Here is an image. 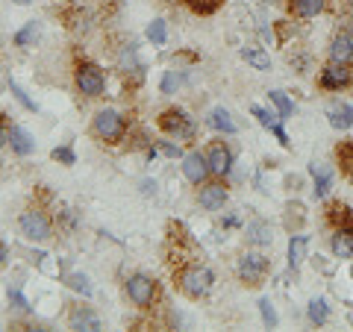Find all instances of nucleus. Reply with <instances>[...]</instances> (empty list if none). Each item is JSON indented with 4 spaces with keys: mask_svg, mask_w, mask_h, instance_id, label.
<instances>
[{
    "mask_svg": "<svg viewBox=\"0 0 353 332\" xmlns=\"http://www.w3.org/2000/svg\"><path fill=\"white\" fill-rule=\"evenodd\" d=\"M306 315H309V320H312L315 326L327 324V318H330V306H327V300H324V297H312V300H309Z\"/></svg>",
    "mask_w": 353,
    "mask_h": 332,
    "instance_id": "obj_25",
    "label": "nucleus"
},
{
    "mask_svg": "<svg viewBox=\"0 0 353 332\" xmlns=\"http://www.w3.org/2000/svg\"><path fill=\"white\" fill-rule=\"evenodd\" d=\"M212 282H215V273L203 268V264H192L180 273V289L189 294V297H206L212 291Z\"/></svg>",
    "mask_w": 353,
    "mask_h": 332,
    "instance_id": "obj_1",
    "label": "nucleus"
},
{
    "mask_svg": "<svg viewBox=\"0 0 353 332\" xmlns=\"http://www.w3.org/2000/svg\"><path fill=\"white\" fill-rule=\"evenodd\" d=\"M65 282H68L74 291H80L83 297L92 294V282H88V276H85V273H68V276H65Z\"/></svg>",
    "mask_w": 353,
    "mask_h": 332,
    "instance_id": "obj_30",
    "label": "nucleus"
},
{
    "mask_svg": "<svg viewBox=\"0 0 353 332\" xmlns=\"http://www.w3.org/2000/svg\"><path fill=\"white\" fill-rule=\"evenodd\" d=\"M12 94L18 97V103L24 106V109H30V112H36V101H30V94L24 92V88H21L18 83H12Z\"/></svg>",
    "mask_w": 353,
    "mask_h": 332,
    "instance_id": "obj_34",
    "label": "nucleus"
},
{
    "mask_svg": "<svg viewBox=\"0 0 353 332\" xmlns=\"http://www.w3.org/2000/svg\"><path fill=\"white\" fill-rule=\"evenodd\" d=\"M50 156L57 159V162H62V165H74V162H77V156H74L71 147H57V150L50 153Z\"/></svg>",
    "mask_w": 353,
    "mask_h": 332,
    "instance_id": "obj_35",
    "label": "nucleus"
},
{
    "mask_svg": "<svg viewBox=\"0 0 353 332\" xmlns=\"http://www.w3.org/2000/svg\"><path fill=\"white\" fill-rule=\"evenodd\" d=\"M330 62H339V65H353V30H339L333 41H330V50H327Z\"/></svg>",
    "mask_w": 353,
    "mask_h": 332,
    "instance_id": "obj_9",
    "label": "nucleus"
},
{
    "mask_svg": "<svg viewBox=\"0 0 353 332\" xmlns=\"http://www.w3.org/2000/svg\"><path fill=\"white\" fill-rule=\"evenodd\" d=\"M294 18H318L327 9V0H289Z\"/></svg>",
    "mask_w": 353,
    "mask_h": 332,
    "instance_id": "obj_16",
    "label": "nucleus"
},
{
    "mask_svg": "<svg viewBox=\"0 0 353 332\" xmlns=\"http://www.w3.org/2000/svg\"><path fill=\"white\" fill-rule=\"evenodd\" d=\"M9 145H12V150L18 153V156H30L32 153V138H30V132L24 127H12L9 129Z\"/></svg>",
    "mask_w": 353,
    "mask_h": 332,
    "instance_id": "obj_18",
    "label": "nucleus"
},
{
    "mask_svg": "<svg viewBox=\"0 0 353 332\" xmlns=\"http://www.w3.org/2000/svg\"><path fill=\"white\" fill-rule=\"evenodd\" d=\"M3 262H6V245L0 241V264H3Z\"/></svg>",
    "mask_w": 353,
    "mask_h": 332,
    "instance_id": "obj_40",
    "label": "nucleus"
},
{
    "mask_svg": "<svg viewBox=\"0 0 353 332\" xmlns=\"http://www.w3.org/2000/svg\"><path fill=\"white\" fill-rule=\"evenodd\" d=\"M306 236H292V241H289V268L292 271H297L303 264V259H306Z\"/></svg>",
    "mask_w": 353,
    "mask_h": 332,
    "instance_id": "obj_24",
    "label": "nucleus"
},
{
    "mask_svg": "<svg viewBox=\"0 0 353 332\" xmlns=\"http://www.w3.org/2000/svg\"><path fill=\"white\" fill-rule=\"evenodd\" d=\"M148 39L153 44H165V39H168V30H165V21L162 18H153L148 24Z\"/></svg>",
    "mask_w": 353,
    "mask_h": 332,
    "instance_id": "obj_29",
    "label": "nucleus"
},
{
    "mask_svg": "<svg viewBox=\"0 0 353 332\" xmlns=\"http://www.w3.org/2000/svg\"><path fill=\"white\" fill-rule=\"evenodd\" d=\"M265 3H271V6H283V3H289V0H265Z\"/></svg>",
    "mask_w": 353,
    "mask_h": 332,
    "instance_id": "obj_41",
    "label": "nucleus"
},
{
    "mask_svg": "<svg viewBox=\"0 0 353 332\" xmlns=\"http://www.w3.org/2000/svg\"><path fill=\"white\" fill-rule=\"evenodd\" d=\"M159 127L174 138H194V121L183 109H165L159 115Z\"/></svg>",
    "mask_w": 353,
    "mask_h": 332,
    "instance_id": "obj_3",
    "label": "nucleus"
},
{
    "mask_svg": "<svg viewBox=\"0 0 353 332\" xmlns=\"http://www.w3.org/2000/svg\"><path fill=\"white\" fill-rule=\"evenodd\" d=\"M350 3H353V0H350Z\"/></svg>",
    "mask_w": 353,
    "mask_h": 332,
    "instance_id": "obj_44",
    "label": "nucleus"
},
{
    "mask_svg": "<svg viewBox=\"0 0 353 332\" xmlns=\"http://www.w3.org/2000/svg\"><path fill=\"white\" fill-rule=\"evenodd\" d=\"M318 83L327 92H345V88L353 85V65H339V62H327L321 68V76Z\"/></svg>",
    "mask_w": 353,
    "mask_h": 332,
    "instance_id": "obj_2",
    "label": "nucleus"
},
{
    "mask_svg": "<svg viewBox=\"0 0 353 332\" xmlns=\"http://www.w3.org/2000/svg\"><path fill=\"white\" fill-rule=\"evenodd\" d=\"M121 68H124V71H139V65H136V53H132V44H130V50L121 53Z\"/></svg>",
    "mask_w": 353,
    "mask_h": 332,
    "instance_id": "obj_38",
    "label": "nucleus"
},
{
    "mask_svg": "<svg viewBox=\"0 0 353 332\" xmlns=\"http://www.w3.org/2000/svg\"><path fill=\"white\" fill-rule=\"evenodd\" d=\"M9 303H12L18 312H30V303L24 300V294H21L18 289H9Z\"/></svg>",
    "mask_w": 353,
    "mask_h": 332,
    "instance_id": "obj_36",
    "label": "nucleus"
},
{
    "mask_svg": "<svg viewBox=\"0 0 353 332\" xmlns=\"http://www.w3.org/2000/svg\"><path fill=\"white\" fill-rule=\"evenodd\" d=\"M165 3H176V0H165Z\"/></svg>",
    "mask_w": 353,
    "mask_h": 332,
    "instance_id": "obj_43",
    "label": "nucleus"
},
{
    "mask_svg": "<svg viewBox=\"0 0 353 332\" xmlns=\"http://www.w3.org/2000/svg\"><path fill=\"white\" fill-rule=\"evenodd\" d=\"M336 162H339L341 174L353 180V138L339 141V145H336Z\"/></svg>",
    "mask_w": 353,
    "mask_h": 332,
    "instance_id": "obj_21",
    "label": "nucleus"
},
{
    "mask_svg": "<svg viewBox=\"0 0 353 332\" xmlns=\"http://www.w3.org/2000/svg\"><path fill=\"white\" fill-rule=\"evenodd\" d=\"M327 118H330V127L345 132L353 127V106L350 103H333L327 109Z\"/></svg>",
    "mask_w": 353,
    "mask_h": 332,
    "instance_id": "obj_15",
    "label": "nucleus"
},
{
    "mask_svg": "<svg viewBox=\"0 0 353 332\" xmlns=\"http://www.w3.org/2000/svg\"><path fill=\"white\" fill-rule=\"evenodd\" d=\"M209 127H215L218 132L233 136V132H236V121H233V115H230L224 106H215L212 112H209Z\"/></svg>",
    "mask_w": 353,
    "mask_h": 332,
    "instance_id": "obj_19",
    "label": "nucleus"
},
{
    "mask_svg": "<svg viewBox=\"0 0 353 332\" xmlns=\"http://www.w3.org/2000/svg\"><path fill=\"white\" fill-rule=\"evenodd\" d=\"M127 294H130V300L136 306L148 309L153 300H157V282H153L150 276H145V273H136V276H130L127 280Z\"/></svg>",
    "mask_w": 353,
    "mask_h": 332,
    "instance_id": "obj_6",
    "label": "nucleus"
},
{
    "mask_svg": "<svg viewBox=\"0 0 353 332\" xmlns=\"http://www.w3.org/2000/svg\"><path fill=\"white\" fill-rule=\"evenodd\" d=\"M327 220L333 224V229L341 227V224H350V220H353L350 206H347V203H341V200H333V203L327 206Z\"/></svg>",
    "mask_w": 353,
    "mask_h": 332,
    "instance_id": "obj_23",
    "label": "nucleus"
},
{
    "mask_svg": "<svg viewBox=\"0 0 353 332\" xmlns=\"http://www.w3.org/2000/svg\"><path fill=\"white\" fill-rule=\"evenodd\" d=\"M241 59H245L248 65H253L256 71H268L271 68V56L262 48H256V44H248V48H241Z\"/></svg>",
    "mask_w": 353,
    "mask_h": 332,
    "instance_id": "obj_20",
    "label": "nucleus"
},
{
    "mask_svg": "<svg viewBox=\"0 0 353 332\" xmlns=\"http://www.w3.org/2000/svg\"><path fill=\"white\" fill-rule=\"evenodd\" d=\"M268 101H271L274 106H277V112H280V118H283V121L294 115V103L289 101V97H285V92H280V88H274V92L268 94Z\"/></svg>",
    "mask_w": 353,
    "mask_h": 332,
    "instance_id": "obj_26",
    "label": "nucleus"
},
{
    "mask_svg": "<svg viewBox=\"0 0 353 332\" xmlns=\"http://www.w3.org/2000/svg\"><path fill=\"white\" fill-rule=\"evenodd\" d=\"M71 329H101V318H97L92 309L80 306L77 312L71 315Z\"/></svg>",
    "mask_w": 353,
    "mask_h": 332,
    "instance_id": "obj_22",
    "label": "nucleus"
},
{
    "mask_svg": "<svg viewBox=\"0 0 353 332\" xmlns=\"http://www.w3.org/2000/svg\"><path fill=\"white\" fill-rule=\"evenodd\" d=\"M183 174H185V180H189V183L203 185V183H206V176L212 174L206 153H189V156L183 159Z\"/></svg>",
    "mask_w": 353,
    "mask_h": 332,
    "instance_id": "obj_11",
    "label": "nucleus"
},
{
    "mask_svg": "<svg viewBox=\"0 0 353 332\" xmlns=\"http://www.w3.org/2000/svg\"><path fill=\"white\" fill-rule=\"evenodd\" d=\"M330 250H333V256H339V259H353V220L333 229V236H330Z\"/></svg>",
    "mask_w": 353,
    "mask_h": 332,
    "instance_id": "obj_12",
    "label": "nucleus"
},
{
    "mask_svg": "<svg viewBox=\"0 0 353 332\" xmlns=\"http://www.w3.org/2000/svg\"><path fill=\"white\" fill-rule=\"evenodd\" d=\"M157 150H159V153H165V156H171V159H176V156H183V150H180V145H174V141H159V145H157Z\"/></svg>",
    "mask_w": 353,
    "mask_h": 332,
    "instance_id": "obj_37",
    "label": "nucleus"
},
{
    "mask_svg": "<svg viewBox=\"0 0 353 332\" xmlns=\"http://www.w3.org/2000/svg\"><path fill=\"white\" fill-rule=\"evenodd\" d=\"M94 132L103 141H118L124 136V118H121L115 109H101V112L94 115Z\"/></svg>",
    "mask_w": 353,
    "mask_h": 332,
    "instance_id": "obj_7",
    "label": "nucleus"
},
{
    "mask_svg": "<svg viewBox=\"0 0 353 332\" xmlns=\"http://www.w3.org/2000/svg\"><path fill=\"white\" fill-rule=\"evenodd\" d=\"M183 83H185V71L171 68V71H165V76H162V92H165V94H174Z\"/></svg>",
    "mask_w": 353,
    "mask_h": 332,
    "instance_id": "obj_27",
    "label": "nucleus"
},
{
    "mask_svg": "<svg viewBox=\"0 0 353 332\" xmlns=\"http://www.w3.org/2000/svg\"><path fill=\"white\" fill-rule=\"evenodd\" d=\"M265 273H268V259L262 253H245L239 259V280L245 285H259L265 280Z\"/></svg>",
    "mask_w": 353,
    "mask_h": 332,
    "instance_id": "obj_5",
    "label": "nucleus"
},
{
    "mask_svg": "<svg viewBox=\"0 0 353 332\" xmlns=\"http://www.w3.org/2000/svg\"><path fill=\"white\" fill-rule=\"evenodd\" d=\"M9 145V127H6V115H0V147Z\"/></svg>",
    "mask_w": 353,
    "mask_h": 332,
    "instance_id": "obj_39",
    "label": "nucleus"
},
{
    "mask_svg": "<svg viewBox=\"0 0 353 332\" xmlns=\"http://www.w3.org/2000/svg\"><path fill=\"white\" fill-rule=\"evenodd\" d=\"M77 88H80L85 97L103 94V88H106V76H103V71L97 68V65H92V62H83L80 68H77Z\"/></svg>",
    "mask_w": 353,
    "mask_h": 332,
    "instance_id": "obj_4",
    "label": "nucleus"
},
{
    "mask_svg": "<svg viewBox=\"0 0 353 332\" xmlns=\"http://www.w3.org/2000/svg\"><path fill=\"white\" fill-rule=\"evenodd\" d=\"M18 227H21V232H24L30 241H48V238H50V220L44 218L41 212H36V209L21 215Z\"/></svg>",
    "mask_w": 353,
    "mask_h": 332,
    "instance_id": "obj_8",
    "label": "nucleus"
},
{
    "mask_svg": "<svg viewBox=\"0 0 353 332\" xmlns=\"http://www.w3.org/2000/svg\"><path fill=\"white\" fill-rule=\"evenodd\" d=\"M36 36H39V24H36V21H30L24 30L15 32V44H18V48H30V44L36 41Z\"/></svg>",
    "mask_w": 353,
    "mask_h": 332,
    "instance_id": "obj_28",
    "label": "nucleus"
},
{
    "mask_svg": "<svg viewBox=\"0 0 353 332\" xmlns=\"http://www.w3.org/2000/svg\"><path fill=\"white\" fill-rule=\"evenodd\" d=\"M15 3H21V6H27V3H30V0H15Z\"/></svg>",
    "mask_w": 353,
    "mask_h": 332,
    "instance_id": "obj_42",
    "label": "nucleus"
},
{
    "mask_svg": "<svg viewBox=\"0 0 353 332\" xmlns=\"http://www.w3.org/2000/svg\"><path fill=\"white\" fill-rule=\"evenodd\" d=\"M206 159H209V168H212L215 176H227L233 171V153H230L224 141H212L206 150Z\"/></svg>",
    "mask_w": 353,
    "mask_h": 332,
    "instance_id": "obj_10",
    "label": "nucleus"
},
{
    "mask_svg": "<svg viewBox=\"0 0 353 332\" xmlns=\"http://www.w3.org/2000/svg\"><path fill=\"white\" fill-rule=\"evenodd\" d=\"M250 112H253V118H259V124H262L265 129H274V127H277V124H280V121H283L280 115H271V112H268V109H262V106H253V109H250Z\"/></svg>",
    "mask_w": 353,
    "mask_h": 332,
    "instance_id": "obj_31",
    "label": "nucleus"
},
{
    "mask_svg": "<svg viewBox=\"0 0 353 332\" xmlns=\"http://www.w3.org/2000/svg\"><path fill=\"white\" fill-rule=\"evenodd\" d=\"M197 203H201L203 209H209V212H215V209H224L227 203V188L221 183H209L201 188V194H197Z\"/></svg>",
    "mask_w": 353,
    "mask_h": 332,
    "instance_id": "obj_13",
    "label": "nucleus"
},
{
    "mask_svg": "<svg viewBox=\"0 0 353 332\" xmlns=\"http://www.w3.org/2000/svg\"><path fill=\"white\" fill-rule=\"evenodd\" d=\"M309 174H312V180H315L312 194L315 197H327L330 188H333V168L324 165V162H312V165H309Z\"/></svg>",
    "mask_w": 353,
    "mask_h": 332,
    "instance_id": "obj_14",
    "label": "nucleus"
},
{
    "mask_svg": "<svg viewBox=\"0 0 353 332\" xmlns=\"http://www.w3.org/2000/svg\"><path fill=\"white\" fill-rule=\"evenodd\" d=\"M248 241L256 247H265L274 241V232H271V224L268 220H253V224H248Z\"/></svg>",
    "mask_w": 353,
    "mask_h": 332,
    "instance_id": "obj_17",
    "label": "nucleus"
},
{
    "mask_svg": "<svg viewBox=\"0 0 353 332\" xmlns=\"http://www.w3.org/2000/svg\"><path fill=\"white\" fill-rule=\"evenodd\" d=\"M259 312H262V320H265V326H277V312H274V306H271V300L268 297H262L259 300Z\"/></svg>",
    "mask_w": 353,
    "mask_h": 332,
    "instance_id": "obj_33",
    "label": "nucleus"
},
{
    "mask_svg": "<svg viewBox=\"0 0 353 332\" xmlns=\"http://www.w3.org/2000/svg\"><path fill=\"white\" fill-rule=\"evenodd\" d=\"M189 6L194 9L197 15H212V12H218L221 0H189Z\"/></svg>",
    "mask_w": 353,
    "mask_h": 332,
    "instance_id": "obj_32",
    "label": "nucleus"
}]
</instances>
